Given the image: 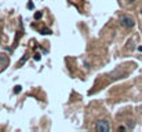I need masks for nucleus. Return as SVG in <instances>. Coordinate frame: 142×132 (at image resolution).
Listing matches in <instances>:
<instances>
[{
	"mask_svg": "<svg viewBox=\"0 0 142 132\" xmlns=\"http://www.w3.org/2000/svg\"><path fill=\"white\" fill-rule=\"evenodd\" d=\"M138 50H139V51H141V52H142V47H139V48H138Z\"/></svg>",
	"mask_w": 142,
	"mask_h": 132,
	"instance_id": "10",
	"label": "nucleus"
},
{
	"mask_svg": "<svg viewBox=\"0 0 142 132\" xmlns=\"http://www.w3.org/2000/svg\"><path fill=\"white\" fill-rule=\"evenodd\" d=\"M21 88H22L21 85H17V87L14 88V92H15V94H20V92H21Z\"/></svg>",
	"mask_w": 142,
	"mask_h": 132,
	"instance_id": "4",
	"label": "nucleus"
},
{
	"mask_svg": "<svg viewBox=\"0 0 142 132\" xmlns=\"http://www.w3.org/2000/svg\"><path fill=\"white\" fill-rule=\"evenodd\" d=\"M28 7H29V8H33V3L29 2V3H28Z\"/></svg>",
	"mask_w": 142,
	"mask_h": 132,
	"instance_id": "7",
	"label": "nucleus"
},
{
	"mask_svg": "<svg viewBox=\"0 0 142 132\" xmlns=\"http://www.w3.org/2000/svg\"><path fill=\"white\" fill-rule=\"evenodd\" d=\"M119 131H126V127H119Z\"/></svg>",
	"mask_w": 142,
	"mask_h": 132,
	"instance_id": "8",
	"label": "nucleus"
},
{
	"mask_svg": "<svg viewBox=\"0 0 142 132\" xmlns=\"http://www.w3.org/2000/svg\"><path fill=\"white\" fill-rule=\"evenodd\" d=\"M141 14H142V10H141Z\"/></svg>",
	"mask_w": 142,
	"mask_h": 132,
	"instance_id": "11",
	"label": "nucleus"
},
{
	"mask_svg": "<svg viewBox=\"0 0 142 132\" xmlns=\"http://www.w3.org/2000/svg\"><path fill=\"white\" fill-rule=\"evenodd\" d=\"M40 54H36V55H35V59H36V61H40Z\"/></svg>",
	"mask_w": 142,
	"mask_h": 132,
	"instance_id": "6",
	"label": "nucleus"
},
{
	"mask_svg": "<svg viewBox=\"0 0 142 132\" xmlns=\"http://www.w3.org/2000/svg\"><path fill=\"white\" fill-rule=\"evenodd\" d=\"M41 33L43 34H51V31H50V29H43Z\"/></svg>",
	"mask_w": 142,
	"mask_h": 132,
	"instance_id": "5",
	"label": "nucleus"
},
{
	"mask_svg": "<svg viewBox=\"0 0 142 132\" xmlns=\"http://www.w3.org/2000/svg\"><path fill=\"white\" fill-rule=\"evenodd\" d=\"M41 13H40V11H37V13H35V19H40V18H41Z\"/></svg>",
	"mask_w": 142,
	"mask_h": 132,
	"instance_id": "3",
	"label": "nucleus"
},
{
	"mask_svg": "<svg viewBox=\"0 0 142 132\" xmlns=\"http://www.w3.org/2000/svg\"><path fill=\"white\" fill-rule=\"evenodd\" d=\"M134 2V0H127V3H132Z\"/></svg>",
	"mask_w": 142,
	"mask_h": 132,
	"instance_id": "9",
	"label": "nucleus"
},
{
	"mask_svg": "<svg viewBox=\"0 0 142 132\" xmlns=\"http://www.w3.org/2000/svg\"><path fill=\"white\" fill-rule=\"evenodd\" d=\"M95 129H97V132H108L110 128H109V124L106 121L100 120V121H97V124H95Z\"/></svg>",
	"mask_w": 142,
	"mask_h": 132,
	"instance_id": "1",
	"label": "nucleus"
},
{
	"mask_svg": "<svg viewBox=\"0 0 142 132\" xmlns=\"http://www.w3.org/2000/svg\"><path fill=\"white\" fill-rule=\"evenodd\" d=\"M121 25L126 26V28H132L135 25V22H134L132 18H130V17H123L121 18Z\"/></svg>",
	"mask_w": 142,
	"mask_h": 132,
	"instance_id": "2",
	"label": "nucleus"
}]
</instances>
